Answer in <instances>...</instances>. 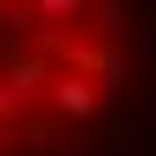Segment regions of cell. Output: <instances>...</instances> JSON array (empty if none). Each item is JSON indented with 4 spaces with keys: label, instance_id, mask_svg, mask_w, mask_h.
Here are the masks:
<instances>
[{
    "label": "cell",
    "instance_id": "obj_3",
    "mask_svg": "<svg viewBox=\"0 0 156 156\" xmlns=\"http://www.w3.org/2000/svg\"><path fill=\"white\" fill-rule=\"evenodd\" d=\"M23 104H30V97H23V89H15V82H8V74H0V119H15V112H23Z\"/></svg>",
    "mask_w": 156,
    "mask_h": 156
},
{
    "label": "cell",
    "instance_id": "obj_4",
    "mask_svg": "<svg viewBox=\"0 0 156 156\" xmlns=\"http://www.w3.org/2000/svg\"><path fill=\"white\" fill-rule=\"evenodd\" d=\"M74 156H112V149H74Z\"/></svg>",
    "mask_w": 156,
    "mask_h": 156
},
{
    "label": "cell",
    "instance_id": "obj_5",
    "mask_svg": "<svg viewBox=\"0 0 156 156\" xmlns=\"http://www.w3.org/2000/svg\"><path fill=\"white\" fill-rule=\"evenodd\" d=\"M0 156H8V134H0Z\"/></svg>",
    "mask_w": 156,
    "mask_h": 156
},
{
    "label": "cell",
    "instance_id": "obj_1",
    "mask_svg": "<svg viewBox=\"0 0 156 156\" xmlns=\"http://www.w3.org/2000/svg\"><path fill=\"white\" fill-rule=\"evenodd\" d=\"M52 104H60V119H89V112H97V82H89V74H52Z\"/></svg>",
    "mask_w": 156,
    "mask_h": 156
},
{
    "label": "cell",
    "instance_id": "obj_2",
    "mask_svg": "<svg viewBox=\"0 0 156 156\" xmlns=\"http://www.w3.org/2000/svg\"><path fill=\"white\" fill-rule=\"evenodd\" d=\"M30 15H37V23H74L82 0H30Z\"/></svg>",
    "mask_w": 156,
    "mask_h": 156
}]
</instances>
